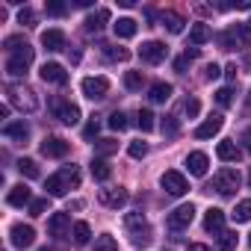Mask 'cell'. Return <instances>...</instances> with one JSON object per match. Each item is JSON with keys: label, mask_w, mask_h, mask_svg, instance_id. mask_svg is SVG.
I'll use <instances>...</instances> for the list:
<instances>
[{"label": "cell", "mask_w": 251, "mask_h": 251, "mask_svg": "<svg viewBox=\"0 0 251 251\" xmlns=\"http://www.w3.org/2000/svg\"><path fill=\"white\" fill-rule=\"evenodd\" d=\"M77 186H80V169L77 166H62L45 183V189H48L50 198H62V195H68V189H77Z\"/></svg>", "instance_id": "obj_1"}, {"label": "cell", "mask_w": 251, "mask_h": 251, "mask_svg": "<svg viewBox=\"0 0 251 251\" xmlns=\"http://www.w3.org/2000/svg\"><path fill=\"white\" fill-rule=\"evenodd\" d=\"M124 227H127L133 245L145 248V245L151 242V225H148L145 213H139V210H136V213H127V216H124Z\"/></svg>", "instance_id": "obj_2"}, {"label": "cell", "mask_w": 251, "mask_h": 251, "mask_svg": "<svg viewBox=\"0 0 251 251\" xmlns=\"http://www.w3.org/2000/svg\"><path fill=\"white\" fill-rule=\"evenodd\" d=\"M6 98H9V106H15V109H21V112H36V109H39V98H36V92H33L30 86L12 83V86L6 89Z\"/></svg>", "instance_id": "obj_3"}, {"label": "cell", "mask_w": 251, "mask_h": 251, "mask_svg": "<svg viewBox=\"0 0 251 251\" xmlns=\"http://www.w3.org/2000/svg\"><path fill=\"white\" fill-rule=\"evenodd\" d=\"M33 59H36V50H33L30 45L21 48V50H15V53H9V59H6V74H9V77H24L27 68L33 65Z\"/></svg>", "instance_id": "obj_4"}, {"label": "cell", "mask_w": 251, "mask_h": 251, "mask_svg": "<svg viewBox=\"0 0 251 251\" xmlns=\"http://www.w3.org/2000/svg\"><path fill=\"white\" fill-rule=\"evenodd\" d=\"M219 42H222V48H225V50L245 48V45L251 42V27H248V24H233V27H227V30L219 36Z\"/></svg>", "instance_id": "obj_5"}, {"label": "cell", "mask_w": 251, "mask_h": 251, "mask_svg": "<svg viewBox=\"0 0 251 251\" xmlns=\"http://www.w3.org/2000/svg\"><path fill=\"white\" fill-rule=\"evenodd\" d=\"M239 183H242V177H239L236 169H222V172H216V177H213V189H216L219 195H233V192L239 189Z\"/></svg>", "instance_id": "obj_6"}, {"label": "cell", "mask_w": 251, "mask_h": 251, "mask_svg": "<svg viewBox=\"0 0 251 251\" xmlns=\"http://www.w3.org/2000/svg\"><path fill=\"white\" fill-rule=\"evenodd\" d=\"M50 109H53V115H56L62 124H68V127H74V124L80 121V106H77V103H71V100L53 98V100H50Z\"/></svg>", "instance_id": "obj_7"}, {"label": "cell", "mask_w": 251, "mask_h": 251, "mask_svg": "<svg viewBox=\"0 0 251 251\" xmlns=\"http://www.w3.org/2000/svg\"><path fill=\"white\" fill-rule=\"evenodd\" d=\"M192 219H195V207L192 204H180V207H175L169 216H166V225H169V230H183V227H189L192 225Z\"/></svg>", "instance_id": "obj_8"}, {"label": "cell", "mask_w": 251, "mask_h": 251, "mask_svg": "<svg viewBox=\"0 0 251 251\" xmlns=\"http://www.w3.org/2000/svg\"><path fill=\"white\" fill-rule=\"evenodd\" d=\"M160 186H163L172 198H180V195H186V192H189L186 177H183L180 172H175V169H172V172H166V175L160 177Z\"/></svg>", "instance_id": "obj_9"}, {"label": "cell", "mask_w": 251, "mask_h": 251, "mask_svg": "<svg viewBox=\"0 0 251 251\" xmlns=\"http://www.w3.org/2000/svg\"><path fill=\"white\" fill-rule=\"evenodd\" d=\"M80 89H83V95H86L89 100H103L106 92H109V80H106V77H86V80L80 83Z\"/></svg>", "instance_id": "obj_10"}, {"label": "cell", "mask_w": 251, "mask_h": 251, "mask_svg": "<svg viewBox=\"0 0 251 251\" xmlns=\"http://www.w3.org/2000/svg\"><path fill=\"white\" fill-rule=\"evenodd\" d=\"M98 201H100L103 207H109V210H118V207L127 204V189H121V186H106V189L98 192Z\"/></svg>", "instance_id": "obj_11"}, {"label": "cell", "mask_w": 251, "mask_h": 251, "mask_svg": "<svg viewBox=\"0 0 251 251\" xmlns=\"http://www.w3.org/2000/svg\"><path fill=\"white\" fill-rule=\"evenodd\" d=\"M139 56H142V62H148V65H160V62L169 56V48H166L163 42H145V45L139 48Z\"/></svg>", "instance_id": "obj_12"}, {"label": "cell", "mask_w": 251, "mask_h": 251, "mask_svg": "<svg viewBox=\"0 0 251 251\" xmlns=\"http://www.w3.org/2000/svg\"><path fill=\"white\" fill-rule=\"evenodd\" d=\"M222 127H225V115H222V112H213L210 118H204L198 127H195V136H198V139H213Z\"/></svg>", "instance_id": "obj_13"}, {"label": "cell", "mask_w": 251, "mask_h": 251, "mask_svg": "<svg viewBox=\"0 0 251 251\" xmlns=\"http://www.w3.org/2000/svg\"><path fill=\"white\" fill-rule=\"evenodd\" d=\"M9 239H12L15 248H30V245L36 242V230H33L30 225H12Z\"/></svg>", "instance_id": "obj_14"}, {"label": "cell", "mask_w": 251, "mask_h": 251, "mask_svg": "<svg viewBox=\"0 0 251 251\" xmlns=\"http://www.w3.org/2000/svg\"><path fill=\"white\" fill-rule=\"evenodd\" d=\"M42 80L45 83H53V86H65L68 83V71L59 62H45L42 65Z\"/></svg>", "instance_id": "obj_15"}, {"label": "cell", "mask_w": 251, "mask_h": 251, "mask_svg": "<svg viewBox=\"0 0 251 251\" xmlns=\"http://www.w3.org/2000/svg\"><path fill=\"white\" fill-rule=\"evenodd\" d=\"M3 136L12 139V142H18V145H27V139H30V124L27 121H9L6 127H3Z\"/></svg>", "instance_id": "obj_16"}, {"label": "cell", "mask_w": 251, "mask_h": 251, "mask_svg": "<svg viewBox=\"0 0 251 251\" xmlns=\"http://www.w3.org/2000/svg\"><path fill=\"white\" fill-rule=\"evenodd\" d=\"M42 154H45V157H50V160H59V157H65V154H68V142H65V139H59V136H48V139L42 142Z\"/></svg>", "instance_id": "obj_17"}, {"label": "cell", "mask_w": 251, "mask_h": 251, "mask_svg": "<svg viewBox=\"0 0 251 251\" xmlns=\"http://www.w3.org/2000/svg\"><path fill=\"white\" fill-rule=\"evenodd\" d=\"M207 166H210V160H207L204 151H192V154L186 157V169H189V175H195V177H204V175H207Z\"/></svg>", "instance_id": "obj_18"}, {"label": "cell", "mask_w": 251, "mask_h": 251, "mask_svg": "<svg viewBox=\"0 0 251 251\" xmlns=\"http://www.w3.org/2000/svg\"><path fill=\"white\" fill-rule=\"evenodd\" d=\"M204 230H207V233H222V230H225V210L210 207L207 216H204Z\"/></svg>", "instance_id": "obj_19"}, {"label": "cell", "mask_w": 251, "mask_h": 251, "mask_svg": "<svg viewBox=\"0 0 251 251\" xmlns=\"http://www.w3.org/2000/svg\"><path fill=\"white\" fill-rule=\"evenodd\" d=\"M42 48L50 50V53L62 50V48H65V33H62V30H45V33H42Z\"/></svg>", "instance_id": "obj_20"}, {"label": "cell", "mask_w": 251, "mask_h": 251, "mask_svg": "<svg viewBox=\"0 0 251 251\" xmlns=\"http://www.w3.org/2000/svg\"><path fill=\"white\" fill-rule=\"evenodd\" d=\"M216 154H219L222 163H239V160H242V148H239L236 142H219Z\"/></svg>", "instance_id": "obj_21"}, {"label": "cell", "mask_w": 251, "mask_h": 251, "mask_svg": "<svg viewBox=\"0 0 251 251\" xmlns=\"http://www.w3.org/2000/svg\"><path fill=\"white\" fill-rule=\"evenodd\" d=\"M68 227H71V216H68V213H53V216L48 219V230H50V236H62Z\"/></svg>", "instance_id": "obj_22"}, {"label": "cell", "mask_w": 251, "mask_h": 251, "mask_svg": "<svg viewBox=\"0 0 251 251\" xmlns=\"http://www.w3.org/2000/svg\"><path fill=\"white\" fill-rule=\"evenodd\" d=\"M9 204H12V207H24V204L30 207V204H33V192H30L24 183H18V186L9 189Z\"/></svg>", "instance_id": "obj_23"}, {"label": "cell", "mask_w": 251, "mask_h": 251, "mask_svg": "<svg viewBox=\"0 0 251 251\" xmlns=\"http://www.w3.org/2000/svg\"><path fill=\"white\" fill-rule=\"evenodd\" d=\"M136 30H139V27H136V21H133V18H118V21L112 24V33H115L118 39H133V36H136Z\"/></svg>", "instance_id": "obj_24"}, {"label": "cell", "mask_w": 251, "mask_h": 251, "mask_svg": "<svg viewBox=\"0 0 251 251\" xmlns=\"http://www.w3.org/2000/svg\"><path fill=\"white\" fill-rule=\"evenodd\" d=\"M160 24H163L169 33L177 36V33H183V24H186V21H183L177 12H160Z\"/></svg>", "instance_id": "obj_25"}, {"label": "cell", "mask_w": 251, "mask_h": 251, "mask_svg": "<svg viewBox=\"0 0 251 251\" xmlns=\"http://www.w3.org/2000/svg\"><path fill=\"white\" fill-rule=\"evenodd\" d=\"M213 39V30L207 27V24H192V30H189V42L192 45H204V42H210Z\"/></svg>", "instance_id": "obj_26"}, {"label": "cell", "mask_w": 251, "mask_h": 251, "mask_svg": "<svg viewBox=\"0 0 251 251\" xmlns=\"http://www.w3.org/2000/svg\"><path fill=\"white\" fill-rule=\"evenodd\" d=\"M92 177H95V180H100V183H106V180L112 177L109 163H106V160H100V157H98V160H92Z\"/></svg>", "instance_id": "obj_27"}, {"label": "cell", "mask_w": 251, "mask_h": 251, "mask_svg": "<svg viewBox=\"0 0 251 251\" xmlns=\"http://www.w3.org/2000/svg\"><path fill=\"white\" fill-rule=\"evenodd\" d=\"M160 130H163L166 139H177V136H180V121H177L175 115H166L163 124H160Z\"/></svg>", "instance_id": "obj_28"}, {"label": "cell", "mask_w": 251, "mask_h": 251, "mask_svg": "<svg viewBox=\"0 0 251 251\" xmlns=\"http://www.w3.org/2000/svg\"><path fill=\"white\" fill-rule=\"evenodd\" d=\"M172 92H175V89H172L169 83H154V86H151V95H148V98H151L154 103H166V100L172 98Z\"/></svg>", "instance_id": "obj_29"}, {"label": "cell", "mask_w": 251, "mask_h": 251, "mask_svg": "<svg viewBox=\"0 0 251 251\" xmlns=\"http://www.w3.org/2000/svg\"><path fill=\"white\" fill-rule=\"evenodd\" d=\"M71 239H74V245H86V242L92 239V227H89L86 222H77V225L71 227Z\"/></svg>", "instance_id": "obj_30"}, {"label": "cell", "mask_w": 251, "mask_h": 251, "mask_svg": "<svg viewBox=\"0 0 251 251\" xmlns=\"http://www.w3.org/2000/svg\"><path fill=\"white\" fill-rule=\"evenodd\" d=\"M103 56L109 62H127L130 59V50L127 48H115V45H103Z\"/></svg>", "instance_id": "obj_31"}, {"label": "cell", "mask_w": 251, "mask_h": 251, "mask_svg": "<svg viewBox=\"0 0 251 251\" xmlns=\"http://www.w3.org/2000/svg\"><path fill=\"white\" fill-rule=\"evenodd\" d=\"M136 124H139V130H142V133H151V130L157 127L154 112H151V109H139V112H136Z\"/></svg>", "instance_id": "obj_32"}, {"label": "cell", "mask_w": 251, "mask_h": 251, "mask_svg": "<svg viewBox=\"0 0 251 251\" xmlns=\"http://www.w3.org/2000/svg\"><path fill=\"white\" fill-rule=\"evenodd\" d=\"M106 18H109V12H106V9H98L95 15H89V18H86V30H89V33H98V30L103 27V21H106Z\"/></svg>", "instance_id": "obj_33"}, {"label": "cell", "mask_w": 251, "mask_h": 251, "mask_svg": "<svg viewBox=\"0 0 251 251\" xmlns=\"http://www.w3.org/2000/svg\"><path fill=\"white\" fill-rule=\"evenodd\" d=\"M142 83H145L142 71H127V74H124V86H127L130 92H139V89H142Z\"/></svg>", "instance_id": "obj_34"}, {"label": "cell", "mask_w": 251, "mask_h": 251, "mask_svg": "<svg viewBox=\"0 0 251 251\" xmlns=\"http://www.w3.org/2000/svg\"><path fill=\"white\" fill-rule=\"evenodd\" d=\"M18 172L24 175V177H39V163L36 160H18Z\"/></svg>", "instance_id": "obj_35"}, {"label": "cell", "mask_w": 251, "mask_h": 251, "mask_svg": "<svg viewBox=\"0 0 251 251\" xmlns=\"http://www.w3.org/2000/svg\"><path fill=\"white\" fill-rule=\"evenodd\" d=\"M219 248L222 251H233L236 248V233L233 230H222L219 233Z\"/></svg>", "instance_id": "obj_36"}, {"label": "cell", "mask_w": 251, "mask_h": 251, "mask_svg": "<svg viewBox=\"0 0 251 251\" xmlns=\"http://www.w3.org/2000/svg\"><path fill=\"white\" fill-rule=\"evenodd\" d=\"M95 251H118V242H115L109 233H103V236L95 239Z\"/></svg>", "instance_id": "obj_37"}, {"label": "cell", "mask_w": 251, "mask_h": 251, "mask_svg": "<svg viewBox=\"0 0 251 251\" xmlns=\"http://www.w3.org/2000/svg\"><path fill=\"white\" fill-rule=\"evenodd\" d=\"M127 124H130V121H127V115L118 112V109L109 115V127H112V130H118V133H121V130H127Z\"/></svg>", "instance_id": "obj_38"}, {"label": "cell", "mask_w": 251, "mask_h": 251, "mask_svg": "<svg viewBox=\"0 0 251 251\" xmlns=\"http://www.w3.org/2000/svg\"><path fill=\"white\" fill-rule=\"evenodd\" d=\"M95 151H98L100 157L115 154V151H118V142H112V139H98V142H95Z\"/></svg>", "instance_id": "obj_39"}, {"label": "cell", "mask_w": 251, "mask_h": 251, "mask_svg": "<svg viewBox=\"0 0 251 251\" xmlns=\"http://www.w3.org/2000/svg\"><path fill=\"white\" fill-rule=\"evenodd\" d=\"M233 219L236 222H251V201H239L236 210H233Z\"/></svg>", "instance_id": "obj_40"}, {"label": "cell", "mask_w": 251, "mask_h": 251, "mask_svg": "<svg viewBox=\"0 0 251 251\" xmlns=\"http://www.w3.org/2000/svg\"><path fill=\"white\" fill-rule=\"evenodd\" d=\"M195 56H198V48H192V50H186V53H183L180 59H175V71H180V74H183V71H186V65H189V62H192Z\"/></svg>", "instance_id": "obj_41"}, {"label": "cell", "mask_w": 251, "mask_h": 251, "mask_svg": "<svg viewBox=\"0 0 251 251\" xmlns=\"http://www.w3.org/2000/svg\"><path fill=\"white\" fill-rule=\"evenodd\" d=\"M3 48H6L9 53H15V50H21V48H27V39H24V36H9V39L3 42Z\"/></svg>", "instance_id": "obj_42"}, {"label": "cell", "mask_w": 251, "mask_h": 251, "mask_svg": "<svg viewBox=\"0 0 251 251\" xmlns=\"http://www.w3.org/2000/svg\"><path fill=\"white\" fill-rule=\"evenodd\" d=\"M216 103H219V106H230V103H233V89H230V86L219 89V92H216Z\"/></svg>", "instance_id": "obj_43"}, {"label": "cell", "mask_w": 251, "mask_h": 251, "mask_svg": "<svg viewBox=\"0 0 251 251\" xmlns=\"http://www.w3.org/2000/svg\"><path fill=\"white\" fill-rule=\"evenodd\" d=\"M130 157L133 160H142V157H148V142H130Z\"/></svg>", "instance_id": "obj_44"}, {"label": "cell", "mask_w": 251, "mask_h": 251, "mask_svg": "<svg viewBox=\"0 0 251 251\" xmlns=\"http://www.w3.org/2000/svg\"><path fill=\"white\" fill-rule=\"evenodd\" d=\"M48 207H50L48 198H33V204H30V216H45Z\"/></svg>", "instance_id": "obj_45"}, {"label": "cell", "mask_w": 251, "mask_h": 251, "mask_svg": "<svg viewBox=\"0 0 251 251\" xmlns=\"http://www.w3.org/2000/svg\"><path fill=\"white\" fill-rule=\"evenodd\" d=\"M18 24H27V27H33V24H36V12H33L30 6H24V9L18 12Z\"/></svg>", "instance_id": "obj_46"}, {"label": "cell", "mask_w": 251, "mask_h": 251, "mask_svg": "<svg viewBox=\"0 0 251 251\" xmlns=\"http://www.w3.org/2000/svg\"><path fill=\"white\" fill-rule=\"evenodd\" d=\"M98 130H100V121H98V118H92L86 127H83V136H86V139H95V136H98Z\"/></svg>", "instance_id": "obj_47"}, {"label": "cell", "mask_w": 251, "mask_h": 251, "mask_svg": "<svg viewBox=\"0 0 251 251\" xmlns=\"http://www.w3.org/2000/svg\"><path fill=\"white\" fill-rule=\"evenodd\" d=\"M183 109H186V115H189V118H195V115L201 112V103H198L195 98H186V103H183Z\"/></svg>", "instance_id": "obj_48"}, {"label": "cell", "mask_w": 251, "mask_h": 251, "mask_svg": "<svg viewBox=\"0 0 251 251\" xmlns=\"http://www.w3.org/2000/svg\"><path fill=\"white\" fill-rule=\"evenodd\" d=\"M48 15H65V3H59V0H50V3H48Z\"/></svg>", "instance_id": "obj_49"}, {"label": "cell", "mask_w": 251, "mask_h": 251, "mask_svg": "<svg viewBox=\"0 0 251 251\" xmlns=\"http://www.w3.org/2000/svg\"><path fill=\"white\" fill-rule=\"evenodd\" d=\"M239 142H242V148H245V151L251 154V127H245V130H242V136H239Z\"/></svg>", "instance_id": "obj_50"}, {"label": "cell", "mask_w": 251, "mask_h": 251, "mask_svg": "<svg viewBox=\"0 0 251 251\" xmlns=\"http://www.w3.org/2000/svg\"><path fill=\"white\" fill-rule=\"evenodd\" d=\"M219 74H222V68H219V65H207V80H216Z\"/></svg>", "instance_id": "obj_51"}, {"label": "cell", "mask_w": 251, "mask_h": 251, "mask_svg": "<svg viewBox=\"0 0 251 251\" xmlns=\"http://www.w3.org/2000/svg\"><path fill=\"white\" fill-rule=\"evenodd\" d=\"M186 251H213V248H210V245H201V242H195V245H189Z\"/></svg>", "instance_id": "obj_52"}, {"label": "cell", "mask_w": 251, "mask_h": 251, "mask_svg": "<svg viewBox=\"0 0 251 251\" xmlns=\"http://www.w3.org/2000/svg\"><path fill=\"white\" fill-rule=\"evenodd\" d=\"M225 74H227V80H233V77H236V65H227Z\"/></svg>", "instance_id": "obj_53"}, {"label": "cell", "mask_w": 251, "mask_h": 251, "mask_svg": "<svg viewBox=\"0 0 251 251\" xmlns=\"http://www.w3.org/2000/svg\"><path fill=\"white\" fill-rule=\"evenodd\" d=\"M248 186H251V172H248Z\"/></svg>", "instance_id": "obj_54"}, {"label": "cell", "mask_w": 251, "mask_h": 251, "mask_svg": "<svg viewBox=\"0 0 251 251\" xmlns=\"http://www.w3.org/2000/svg\"><path fill=\"white\" fill-rule=\"evenodd\" d=\"M248 106H251V92H248Z\"/></svg>", "instance_id": "obj_55"}, {"label": "cell", "mask_w": 251, "mask_h": 251, "mask_svg": "<svg viewBox=\"0 0 251 251\" xmlns=\"http://www.w3.org/2000/svg\"><path fill=\"white\" fill-rule=\"evenodd\" d=\"M248 242H251V236H248Z\"/></svg>", "instance_id": "obj_56"}, {"label": "cell", "mask_w": 251, "mask_h": 251, "mask_svg": "<svg viewBox=\"0 0 251 251\" xmlns=\"http://www.w3.org/2000/svg\"><path fill=\"white\" fill-rule=\"evenodd\" d=\"M163 251H169V248H163Z\"/></svg>", "instance_id": "obj_57"}]
</instances>
